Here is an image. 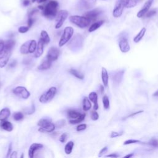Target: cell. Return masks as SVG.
<instances>
[{
    "instance_id": "cell-1",
    "label": "cell",
    "mask_w": 158,
    "mask_h": 158,
    "mask_svg": "<svg viewBox=\"0 0 158 158\" xmlns=\"http://www.w3.org/2000/svg\"><path fill=\"white\" fill-rule=\"evenodd\" d=\"M58 3L56 1H49L43 9V16L47 18L53 19L58 14Z\"/></svg>"
},
{
    "instance_id": "cell-2",
    "label": "cell",
    "mask_w": 158,
    "mask_h": 158,
    "mask_svg": "<svg viewBox=\"0 0 158 158\" xmlns=\"http://www.w3.org/2000/svg\"><path fill=\"white\" fill-rule=\"evenodd\" d=\"M69 20L72 24L82 28V29L88 27L92 22V21L85 16H72L69 18Z\"/></svg>"
},
{
    "instance_id": "cell-3",
    "label": "cell",
    "mask_w": 158,
    "mask_h": 158,
    "mask_svg": "<svg viewBox=\"0 0 158 158\" xmlns=\"http://www.w3.org/2000/svg\"><path fill=\"white\" fill-rule=\"evenodd\" d=\"M37 125L40 127L39 131L42 132L51 133L53 132L56 128L54 124L47 118H42L38 122Z\"/></svg>"
},
{
    "instance_id": "cell-4",
    "label": "cell",
    "mask_w": 158,
    "mask_h": 158,
    "mask_svg": "<svg viewBox=\"0 0 158 158\" xmlns=\"http://www.w3.org/2000/svg\"><path fill=\"white\" fill-rule=\"evenodd\" d=\"M129 1L130 0H117L112 13L114 18H120L122 14L124 8H127Z\"/></svg>"
},
{
    "instance_id": "cell-5",
    "label": "cell",
    "mask_w": 158,
    "mask_h": 158,
    "mask_svg": "<svg viewBox=\"0 0 158 158\" xmlns=\"http://www.w3.org/2000/svg\"><path fill=\"white\" fill-rule=\"evenodd\" d=\"M56 92H57V88L54 87H51L47 92L42 94L39 99L40 102L43 104L50 102L55 97Z\"/></svg>"
},
{
    "instance_id": "cell-6",
    "label": "cell",
    "mask_w": 158,
    "mask_h": 158,
    "mask_svg": "<svg viewBox=\"0 0 158 158\" xmlns=\"http://www.w3.org/2000/svg\"><path fill=\"white\" fill-rule=\"evenodd\" d=\"M74 29L71 27H67L65 28L63 34L62 35L59 42V47H63L64 44H66L70 40L73 34H74Z\"/></svg>"
},
{
    "instance_id": "cell-7",
    "label": "cell",
    "mask_w": 158,
    "mask_h": 158,
    "mask_svg": "<svg viewBox=\"0 0 158 158\" xmlns=\"http://www.w3.org/2000/svg\"><path fill=\"white\" fill-rule=\"evenodd\" d=\"M83 44V38L80 35H77L72 39L68 43V47L71 50H77L80 49Z\"/></svg>"
},
{
    "instance_id": "cell-8",
    "label": "cell",
    "mask_w": 158,
    "mask_h": 158,
    "mask_svg": "<svg viewBox=\"0 0 158 158\" xmlns=\"http://www.w3.org/2000/svg\"><path fill=\"white\" fill-rule=\"evenodd\" d=\"M11 51H12L11 50L4 48V49L0 52V67L1 68H3L7 65L11 57Z\"/></svg>"
},
{
    "instance_id": "cell-9",
    "label": "cell",
    "mask_w": 158,
    "mask_h": 158,
    "mask_svg": "<svg viewBox=\"0 0 158 158\" xmlns=\"http://www.w3.org/2000/svg\"><path fill=\"white\" fill-rule=\"evenodd\" d=\"M68 16V12L66 10H61L56 15V24L55 26L56 29H59L63 25L64 22Z\"/></svg>"
},
{
    "instance_id": "cell-10",
    "label": "cell",
    "mask_w": 158,
    "mask_h": 158,
    "mask_svg": "<svg viewBox=\"0 0 158 158\" xmlns=\"http://www.w3.org/2000/svg\"><path fill=\"white\" fill-rule=\"evenodd\" d=\"M13 93L16 96L24 99L29 98L30 96V93L28 91L27 88L21 86L16 87L13 90Z\"/></svg>"
},
{
    "instance_id": "cell-11",
    "label": "cell",
    "mask_w": 158,
    "mask_h": 158,
    "mask_svg": "<svg viewBox=\"0 0 158 158\" xmlns=\"http://www.w3.org/2000/svg\"><path fill=\"white\" fill-rule=\"evenodd\" d=\"M59 54H60V50L58 48L54 47H51L48 50V52L47 56V59H48L51 62L54 61L58 59Z\"/></svg>"
},
{
    "instance_id": "cell-12",
    "label": "cell",
    "mask_w": 158,
    "mask_h": 158,
    "mask_svg": "<svg viewBox=\"0 0 158 158\" xmlns=\"http://www.w3.org/2000/svg\"><path fill=\"white\" fill-rule=\"evenodd\" d=\"M154 0H147L139 12L137 13V17L138 18H142L145 14L148 12V11L153 3Z\"/></svg>"
},
{
    "instance_id": "cell-13",
    "label": "cell",
    "mask_w": 158,
    "mask_h": 158,
    "mask_svg": "<svg viewBox=\"0 0 158 158\" xmlns=\"http://www.w3.org/2000/svg\"><path fill=\"white\" fill-rule=\"evenodd\" d=\"M102 13V11L99 9H95L93 10H92L88 12L85 14L84 16H85L86 18L89 19L92 22L95 21L97 20L98 17Z\"/></svg>"
},
{
    "instance_id": "cell-14",
    "label": "cell",
    "mask_w": 158,
    "mask_h": 158,
    "mask_svg": "<svg viewBox=\"0 0 158 158\" xmlns=\"http://www.w3.org/2000/svg\"><path fill=\"white\" fill-rule=\"evenodd\" d=\"M118 47H119V49L121 51V52L123 53H126L128 52L130 49V47L128 43V42L126 38H122L119 42H118Z\"/></svg>"
},
{
    "instance_id": "cell-15",
    "label": "cell",
    "mask_w": 158,
    "mask_h": 158,
    "mask_svg": "<svg viewBox=\"0 0 158 158\" xmlns=\"http://www.w3.org/2000/svg\"><path fill=\"white\" fill-rule=\"evenodd\" d=\"M43 147L42 144L40 143H33L30 146L29 150V156L30 158H33L34 157L35 151L41 149Z\"/></svg>"
},
{
    "instance_id": "cell-16",
    "label": "cell",
    "mask_w": 158,
    "mask_h": 158,
    "mask_svg": "<svg viewBox=\"0 0 158 158\" xmlns=\"http://www.w3.org/2000/svg\"><path fill=\"white\" fill-rule=\"evenodd\" d=\"M44 42L42 40L40 39L39 41L37 43V49L35 51V54H34V56L35 58H40V56L43 54V48H44Z\"/></svg>"
},
{
    "instance_id": "cell-17",
    "label": "cell",
    "mask_w": 158,
    "mask_h": 158,
    "mask_svg": "<svg viewBox=\"0 0 158 158\" xmlns=\"http://www.w3.org/2000/svg\"><path fill=\"white\" fill-rule=\"evenodd\" d=\"M88 98L94 104L93 109L94 110L97 111L99 108V106L98 104V95L96 92H91L89 94Z\"/></svg>"
},
{
    "instance_id": "cell-18",
    "label": "cell",
    "mask_w": 158,
    "mask_h": 158,
    "mask_svg": "<svg viewBox=\"0 0 158 158\" xmlns=\"http://www.w3.org/2000/svg\"><path fill=\"white\" fill-rule=\"evenodd\" d=\"M124 71H119L116 72L114 75H112V80L116 83V84H119L123 79V74H124Z\"/></svg>"
},
{
    "instance_id": "cell-19",
    "label": "cell",
    "mask_w": 158,
    "mask_h": 158,
    "mask_svg": "<svg viewBox=\"0 0 158 158\" xmlns=\"http://www.w3.org/2000/svg\"><path fill=\"white\" fill-rule=\"evenodd\" d=\"M101 78H102L103 85L105 87H108L109 82V75L108 71H107L106 69L104 68V67H102V70H101Z\"/></svg>"
},
{
    "instance_id": "cell-20",
    "label": "cell",
    "mask_w": 158,
    "mask_h": 158,
    "mask_svg": "<svg viewBox=\"0 0 158 158\" xmlns=\"http://www.w3.org/2000/svg\"><path fill=\"white\" fill-rule=\"evenodd\" d=\"M11 115V111L8 108H4L0 111V121H6Z\"/></svg>"
},
{
    "instance_id": "cell-21",
    "label": "cell",
    "mask_w": 158,
    "mask_h": 158,
    "mask_svg": "<svg viewBox=\"0 0 158 158\" xmlns=\"http://www.w3.org/2000/svg\"><path fill=\"white\" fill-rule=\"evenodd\" d=\"M0 127L7 132H11L13 130V124L10 122L4 121L0 123Z\"/></svg>"
},
{
    "instance_id": "cell-22",
    "label": "cell",
    "mask_w": 158,
    "mask_h": 158,
    "mask_svg": "<svg viewBox=\"0 0 158 158\" xmlns=\"http://www.w3.org/2000/svg\"><path fill=\"white\" fill-rule=\"evenodd\" d=\"M51 61H50L48 59L43 61V63L38 67V70L39 71H45L49 69L51 66Z\"/></svg>"
},
{
    "instance_id": "cell-23",
    "label": "cell",
    "mask_w": 158,
    "mask_h": 158,
    "mask_svg": "<svg viewBox=\"0 0 158 158\" xmlns=\"http://www.w3.org/2000/svg\"><path fill=\"white\" fill-rule=\"evenodd\" d=\"M31 40H29L25 42L23 44H22L20 48V53L22 54H27L29 53V46Z\"/></svg>"
},
{
    "instance_id": "cell-24",
    "label": "cell",
    "mask_w": 158,
    "mask_h": 158,
    "mask_svg": "<svg viewBox=\"0 0 158 158\" xmlns=\"http://www.w3.org/2000/svg\"><path fill=\"white\" fill-rule=\"evenodd\" d=\"M83 6L85 9L93 8L96 4V0H81Z\"/></svg>"
},
{
    "instance_id": "cell-25",
    "label": "cell",
    "mask_w": 158,
    "mask_h": 158,
    "mask_svg": "<svg viewBox=\"0 0 158 158\" xmlns=\"http://www.w3.org/2000/svg\"><path fill=\"white\" fill-rule=\"evenodd\" d=\"M146 32V29L145 27H143L142 30L140 31V32L138 33V34L135 37V38H133V41L135 43H138L140 42L141 40H142V38H143V37L145 35V33Z\"/></svg>"
},
{
    "instance_id": "cell-26",
    "label": "cell",
    "mask_w": 158,
    "mask_h": 158,
    "mask_svg": "<svg viewBox=\"0 0 158 158\" xmlns=\"http://www.w3.org/2000/svg\"><path fill=\"white\" fill-rule=\"evenodd\" d=\"M92 108L91 101L88 97H85L83 99V109L85 111H88Z\"/></svg>"
},
{
    "instance_id": "cell-27",
    "label": "cell",
    "mask_w": 158,
    "mask_h": 158,
    "mask_svg": "<svg viewBox=\"0 0 158 158\" xmlns=\"http://www.w3.org/2000/svg\"><path fill=\"white\" fill-rule=\"evenodd\" d=\"M40 40L44 42V44H48L50 42V38L48 33L44 30H42L40 33Z\"/></svg>"
},
{
    "instance_id": "cell-28",
    "label": "cell",
    "mask_w": 158,
    "mask_h": 158,
    "mask_svg": "<svg viewBox=\"0 0 158 158\" xmlns=\"http://www.w3.org/2000/svg\"><path fill=\"white\" fill-rule=\"evenodd\" d=\"M103 23H104L103 20H100V21H98V22H95V23H93L91 26L90 27L88 31L90 32H92L95 31L96 30H97L98 29H99V28L103 24Z\"/></svg>"
},
{
    "instance_id": "cell-29",
    "label": "cell",
    "mask_w": 158,
    "mask_h": 158,
    "mask_svg": "<svg viewBox=\"0 0 158 158\" xmlns=\"http://www.w3.org/2000/svg\"><path fill=\"white\" fill-rule=\"evenodd\" d=\"M82 113H80L75 110H69L67 111V115L70 118H72V119H75V118H78L82 116Z\"/></svg>"
},
{
    "instance_id": "cell-30",
    "label": "cell",
    "mask_w": 158,
    "mask_h": 158,
    "mask_svg": "<svg viewBox=\"0 0 158 158\" xmlns=\"http://www.w3.org/2000/svg\"><path fill=\"white\" fill-rule=\"evenodd\" d=\"M16 44V42L14 40H8L4 42V48L12 51Z\"/></svg>"
},
{
    "instance_id": "cell-31",
    "label": "cell",
    "mask_w": 158,
    "mask_h": 158,
    "mask_svg": "<svg viewBox=\"0 0 158 158\" xmlns=\"http://www.w3.org/2000/svg\"><path fill=\"white\" fill-rule=\"evenodd\" d=\"M74 142H72V141H70V142H69L66 145L65 148H64V151L66 154L69 155L72 153L73 148H74Z\"/></svg>"
},
{
    "instance_id": "cell-32",
    "label": "cell",
    "mask_w": 158,
    "mask_h": 158,
    "mask_svg": "<svg viewBox=\"0 0 158 158\" xmlns=\"http://www.w3.org/2000/svg\"><path fill=\"white\" fill-rule=\"evenodd\" d=\"M69 72L71 73L72 75H73L74 77H75L76 78L80 79V80H83V79L84 78L83 74H82V73H80V72L74 69H69Z\"/></svg>"
},
{
    "instance_id": "cell-33",
    "label": "cell",
    "mask_w": 158,
    "mask_h": 158,
    "mask_svg": "<svg viewBox=\"0 0 158 158\" xmlns=\"http://www.w3.org/2000/svg\"><path fill=\"white\" fill-rule=\"evenodd\" d=\"M37 42L34 40H32L30 41V46H29V53H35V50L37 49Z\"/></svg>"
},
{
    "instance_id": "cell-34",
    "label": "cell",
    "mask_w": 158,
    "mask_h": 158,
    "mask_svg": "<svg viewBox=\"0 0 158 158\" xmlns=\"http://www.w3.org/2000/svg\"><path fill=\"white\" fill-rule=\"evenodd\" d=\"M85 116H86V114L83 113L82 114V116L80 117H79L78 118H75V119L70 120L69 123L71 124H77L78 123H80L81 122H82L85 119Z\"/></svg>"
},
{
    "instance_id": "cell-35",
    "label": "cell",
    "mask_w": 158,
    "mask_h": 158,
    "mask_svg": "<svg viewBox=\"0 0 158 158\" xmlns=\"http://www.w3.org/2000/svg\"><path fill=\"white\" fill-rule=\"evenodd\" d=\"M103 103L104 108L105 109H108L110 108V102L109 98L106 95H104L103 98Z\"/></svg>"
},
{
    "instance_id": "cell-36",
    "label": "cell",
    "mask_w": 158,
    "mask_h": 158,
    "mask_svg": "<svg viewBox=\"0 0 158 158\" xmlns=\"http://www.w3.org/2000/svg\"><path fill=\"white\" fill-rule=\"evenodd\" d=\"M13 118L16 121H20L24 118V114L21 112H15L13 114Z\"/></svg>"
},
{
    "instance_id": "cell-37",
    "label": "cell",
    "mask_w": 158,
    "mask_h": 158,
    "mask_svg": "<svg viewBox=\"0 0 158 158\" xmlns=\"http://www.w3.org/2000/svg\"><path fill=\"white\" fill-rule=\"evenodd\" d=\"M147 145L153 146L154 148L158 147V140L155 139V138H152L150 142L147 143Z\"/></svg>"
},
{
    "instance_id": "cell-38",
    "label": "cell",
    "mask_w": 158,
    "mask_h": 158,
    "mask_svg": "<svg viewBox=\"0 0 158 158\" xmlns=\"http://www.w3.org/2000/svg\"><path fill=\"white\" fill-rule=\"evenodd\" d=\"M66 124V121L65 120H60V121H58L56 122V125H55V127H57L58 128H60L61 127H63L65 126Z\"/></svg>"
},
{
    "instance_id": "cell-39",
    "label": "cell",
    "mask_w": 158,
    "mask_h": 158,
    "mask_svg": "<svg viewBox=\"0 0 158 158\" xmlns=\"http://www.w3.org/2000/svg\"><path fill=\"white\" fill-rule=\"evenodd\" d=\"M141 143V142H140V141H139V140H137L130 139V140H126V142L123 143V145H128L134 144V143Z\"/></svg>"
},
{
    "instance_id": "cell-40",
    "label": "cell",
    "mask_w": 158,
    "mask_h": 158,
    "mask_svg": "<svg viewBox=\"0 0 158 158\" xmlns=\"http://www.w3.org/2000/svg\"><path fill=\"white\" fill-rule=\"evenodd\" d=\"M24 111L27 114H29V115L34 113L35 111V108L34 104H32L30 108L28 109L27 111Z\"/></svg>"
},
{
    "instance_id": "cell-41",
    "label": "cell",
    "mask_w": 158,
    "mask_h": 158,
    "mask_svg": "<svg viewBox=\"0 0 158 158\" xmlns=\"http://www.w3.org/2000/svg\"><path fill=\"white\" fill-rule=\"evenodd\" d=\"M29 30V27L28 26H21L18 29V31L20 33H25Z\"/></svg>"
},
{
    "instance_id": "cell-42",
    "label": "cell",
    "mask_w": 158,
    "mask_h": 158,
    "mask_svg": "<svg viewBox=\"0 0 158 158\" xmlns=\"http://www.w3.org/2000/svg\"><path fill=\"white\" fill-rule=\"evenodd\" d=\"M140 0H130L129 3L128 4V6H127V8H131L133 7H135V6L137 5V2L139 1Z\"/></svg>"
},
{
    "instance_id": "cell-43",
    "label": "cell",
    "mask_w": 158,
    "mask_h": 158,
    "mask_svg": "<svg viewBox=\"0 0 158 158\" xmlns=\"http://www.w3.org/2000/svg\"><path fill=\"white\" fill-rule=\"evenodd\" d=\"M91 118L93 121H97L99 118V114L95 110L91 112Z\"/></svg>"
},
{
    "instance_id": "cell-44",
    "label": "cell",
    "mask_w": 158,
    "mask_h": 158,
    "mask_svg": "<svg viewBox=\"0 0 158 158\" xmlns=\"http://www.w3.org/2000/svg\"><path fill=\"white\" fill-rule=\"evenodd\" d=\"M123 132H112L111 133V138H116V137H120V136H122V135H123Z\"/></svg>"
},
{
    "instance_id": "cell-45",
    "label": "cell",
    "mask_w": 158,
    "mask_h": 158,
    "mask_svg": "<svg viewBox=\"0 0 158 158\" xmlns=\"http://www.w3.org/2000/svg\"><path fill=\"white\" fill-rule=\"evenodd\" d=\"M156 14V10H151L150 11H148V12L145 14L146 18H150L151 17H153Z\"/></svg>"
},
{
    "instance_id": "cell-46",
    "label": "cell",
    "mask_w": 158,
    "mask_h": 158,
    "mask_svg": "<svg viewBox=\"0 0 158 158\" xmlns=\"http://www.w3.org/2000/svg\"><path fill=\"white\" fill-rule=\"evenodd\" d=\"M87 125L85 123L83 124H80V125H79L77 126V132H81L84 130H85L87 128Z\"/></svg>"
},
{
    "instance_id": "cell-47",
    "label": "cell",
    "mask_w": 158,
    "mask_h": 158,
    "mask_svg": "<svg viewBox=\"0 0 158 158\" xmlns=\"http://www.w3.org/2000/svg\"><path fill=\"white\" fill-rule=\"evenodd\" d=\"M67 139V133H64L63 134H62L61 135V137L59 138V141L61 143H65Z\"/></svg>"
},
{
    "instance_id": "cell-48",
    "label": "cell",
    "mask_w": 158,
    "mask_h": 158,
    "mask_svg": "<svg viewBox=\"0 0 158 158\" xmlns=\"http://www.w3.org/2000/svg\"><path fill=\"white\" fill-rule=\"evenodd\" d=\"M107 151H108V147H107V146H105V147H104L103 148H102V150H101L100 151L98 156H99V157L103 156V154H104L106 153Z\"/></svg>"
},
{
    "instance_id": "cell-49",
    "label": "cell",
    "mask_w": 158,
    "mask_h": 158,
    "mask_svg": "<svg viewBox=\"0 0 158 158\" xmlns=\"http://www.w3.org/2000/svg\"><path fill=\"white\" fill-rule=\"evenodd\" d=\"M33 22H34V20H33V19L32 18V17H29V19H28V21H27L28 27H29V28L31 27L33 24Z\"/></svg>"
},
{
    "instance_id": "cell-50",
    "label": "cell",
    "mask_w": 158,
    "mask_h": 158,
    "mask_svg": "<svg viewBox=\"0 0 158 158\" xmlns=\"http://www.w3.org/2000/svg\"><path fill=\"white\" fill-rule=\"evenodd\" d=\"M142 112H143V111H138V112H134V113H132L131 114H130L128 116H127L125 118H128V117H133L135 115H137L138 114H140V113H142Z\"/></svg>"
},
{
    "instance_id": "cell-51",
    "label": "cell",
    "mask_w": 158,
    "mask_h": 158,
    "mask_svg": "<svg viewBox=\"0 0 158 158\" xmlns=\"http://www.w3.org/2000/svg\"><path fill=\"white\" fill-rule=\"evenodd\" d=\"M11 153H12V144L10 143L9 145V150H8V151L7 153V155H6V157H9L10 154H11Z\"/></svg>"
},
{
    "instance_id": "cell-52",
    "label": "cell",
    "mask_w": 158,
    "mask_h": 158,
    "mask_svg": "<svg viewBox=\"0 0 158 158\" xmlns=\"http://www.w3.org/2000/svg\"><path fill=\"white\" fill-rule=\"evenodd\" d=\"M4 42L0 40V52L4 49Z\"/></svg>"
},
{
    "instance_id": "cell-53",
    "label": "cell",
    "mask_w": 158,
    "mask_h": 158,
    "mask_svg": "<svg viewBox=\"0 0 158 158\" xmlns=\"http://www.w3.org/2000/svg\"><path fill=\"white\" fill-rule=\"evenodd\" d=\"M17 154H18V153L16 151H13L11 153V155L9 156L11 158H16L17 157Z\"/></svg>"
},
{
    "instance_id": "cell-54",
    "label": "cell",
    "mask_w": 158,
    "mask_h": 158,
    "mask_svg": "<svg viewBox=\"0 0 158 158\" xmlns=\"http://www.w3.org/2000/svg\"><path fill=\"white\" fill-rule=\"evenodd\" d=\"M118 155H117V154L116 153H112V154H108V155H106V157H118Z\"/></svg>"
},
{
    "instance_id": "cell-55",
    "label": "cell",
    "mask_w": 158,
    "mask_h": 158,
    "mask_svg": "<svg viewBox=\"0 0 158 158\" xmlns=\"http://www.w3.org/2000/svg\"><path fill=\"white\" fill-rule=\"evenodd\" d=\"M23 5L24 6H29V4H30V1L29 0H24L23 1Z\"/></svg>"
},
{
    "instance_id": "cell-56",
    "label": "cell",
    "mask_w": 158,
    "mask_h": 158,
    "mask_svg": "<svg viewBox=\"0 0 158 158\" xmlns=\"http://www.w3.org/2000/svg\"><path fill=\"white\" fill-rule=\"evenodd\" d=\"M153 97L154 98H158V90H157V91L156 92H154L153 95Z\"/></svg>"
},
{
    "instance_id": "cell-57",
    "label": "cell",
    "mask_w": 158,
    "mask_h": 158,
    "mask_svg": "<svg viewBox=\"0 0 158 158\" xmlns=\"http://www.w3.org/2000/svg\"><path fill=\"white\" fill-rule=\"evenodd\" d=\"M47 1V0H37V3H44V2H46Z\"/></svg>"
},
{
    "instance_id": "cell-58",
    "label": "cell",
    "mask_w": 158,
    "mask_h": 158,
    "mask_svg": "<svg viewBox=\"0 0 158 158\" xmlns=\"http://www.w3.org/2000/svg\"><path fill=\"white\" fill-rule=\"evenodd\" d=\"M100 88H101V93H103V92H104V87L103 85H100Z\"/></svg>"
},
{
    "instance_id": "cell-59",
    "label": "cell",
    "mask_w": 158,
    "mask_h": 158,
    "mask_svg": "<svg viewBox=\"0 0 158 158\" xmlns=\"http://www.w3.org/2000/svg\"><path fill=\"white\" fill-rule=\"evenodd\" d=\"M133 156V154H127V155H126V156H125V157H132Z\"/></svg>"
},
{
    "instance_id": "cell-60",
    "label": "cell",
    "mask_w": 158,
    "mask_h": 158,
    "mask_svg": "<svg viewBox=\"0 0 158 158\" xmlns=\"http://www.w3.org/2000/svg\"><path fill=\"white\" fill-rule=\"evenodd\" d=\"M32 3H34V2L37 1V0H32Z\"/></svg>"
},
{
    "instance_id": "cell-61",
    "label": "cell",
    "mask_w": 158,
    "mask_h": 158,
    "mask_svg": "<svg viewBox=\"0 0 158 158\" xmlns=\"http://www.w3.org/2000/svg\"><path fill=\"white\" fill-rule=\"evenodd\" d=\"M20 157H21V158L24 157V154H22V155H21V156H20Z\"/></svg>"
}]
</instances>
